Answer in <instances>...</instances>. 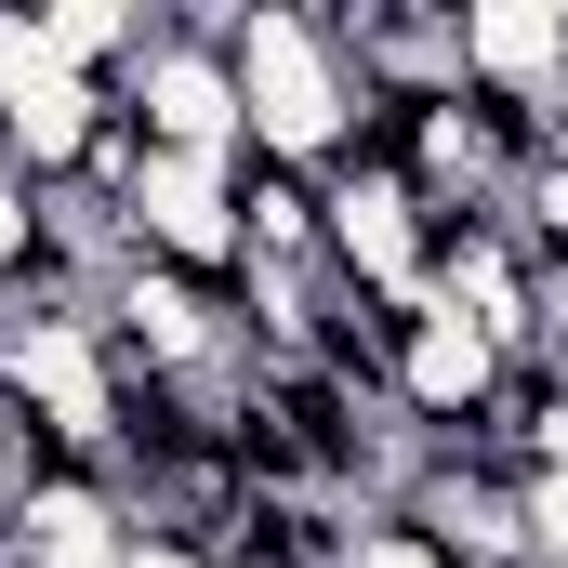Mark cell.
<instances>
[{"label": "cell", "mask_w": 568, "mask_h": 568, "mask_svg": "<svg viewBox=\"0 0 568 568\" xmlns=\"http://www.w3.org/2000/svg\"><path fill=\"white\" fill-rule=\"evenodd\" d=\"M27 252H40V185L0 159V278H27Z\"/></svg>", "instance_id": "ba28073f"}, {"label": "cell", "mask_w": 568, "mask_h": 568, "mask_svg": "<svg viewBox=\"0 0 568 568\" xmlns=\"http://www.w3.org/2000/svg\"><path fill=\"white\" fill-rule=\"evenodd\" d=\"M317 212H331V278L357 304H424V265H436V212L424 185L384 159V145H344L317 172Z\"/></svg>", "instance_id": "7a4b0ae2"}, {"label": "cell", "mask_w": 568, "mask_h": 568, "mask_svg": "<svg viewBox=\"0 0 568 568\" xmlns=\"http://www.w3.org/2000/svg\"><path fill=\"white\" fill-rule=\"evenodd\" d=\"M317 265H331V212H317V172L239 159V278H317Z\"/></svg>", "instance_id": "8992f818"}, {"label": "cell", "mask_w": 568, "mask_h": 568, "mask_svg": "<svg viewBox=\"0 0 568 568\" xmlns=\"http://www.w3.org/2000/svg\"><path fill=\"white\" fill-rule=\"evenodd\" d=\"M344 568H449V542H436V529H410V516H357Z\"/></svg>", "instance_id": "52a82bcc"}, {"label": "cell", "mask_w": 568, "mask_h": 568, "mask_svg": "<svg viewBox=\"0 0 568 568\" xmlns=\"http://www.w3.org/2000/svg\"><path fill=\"white\" fill-rule=\"evenodd\" d=\"M212 27H225V67H239V133H252V159L331 172L344 145L371 133L331 13H304V0H239V13H212Z\"/></svg>", "instance_id": "6da1fadb"}, {"label": "cell", "mask_w": 568, "mask_h": 568, "mask_svg": "<svg viewBox=\"0 0 568 568\" xmlns=\"http://www.w3.org/2000/svg\"><path fill=\"white\" fill-rule=\"evenodd\" d=\"M0 529H13L27 568H133V503H120V476H80V463H40Z\"/></svg>", "instance_id": "5b68a950"}, {"label": "cell", "mask_w": 568, "mask_h": 568, "mask_svg": "<svg viewBox=\"0 0 568 568\" xmlns=\"http://www.w3.org/2000/svg\"><path fill=\"white\" fill-rule=\"evenodd\" d=\"M120 225H133L145 265L239 278V159H172V145H145L133 185H120Z\"/></svg>", "instance_id": "277c9868"}, {"label": "cell", "mask_w": 568, "mask_h": 568, "mask_svg": "<svg viewBox=\"0 0 568 568\" xmlns=\"http://www.w3.org/2000/svg\"><path fill=\"white\" fill-rule=\"evenodd\" d=\"M120 120L172 159H252L239 133V67H225V27L212 13H159L145 53L120 67Z\"/></svg>", "instance_id": "3957f363"}]
</instances>
